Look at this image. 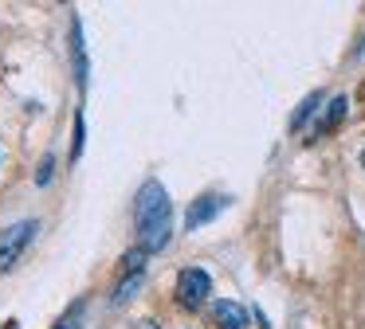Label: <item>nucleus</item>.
Here are the masks:
<instances>
[{"label": "nucleus", "mask_w": 365, "mask_h": 329, "mask_svg": "<svg viewBox=\"0 0 365 329\" xmlns=\"http://www.w3.org/2000/svg\"><path fill=\"white\" fill-rule=\"evenodd\" d=\"M346 110H349V98H346V94L330 98V110H326V114L318 118V125H314V137H326L330 130H338V122L346 118Z\"/></svg>", "instance_id": "7"}, {"label": "nucleus", "mask_w": 365, "mask_h": 329, "mask_svg": "<svg viewBox=\"0 0 365 329\" xmlns=\"http://www.w3.org/2000/svg\"><path fill=\"white\" fill-rule=\"evenodd\" d=\"M71 55H75V83H79V90H87V47H83L79 20H71Z\"/></svg>", "instance_id": "6"}, {"label": "nucleus", "mask_w": 365, "mask_h": 329, "mask_svg": "<svg viewBox=\"0 0 365 329\" xmlns=\"http://www.w3.org/2000/svg\"><path fill=\"white\" fill-rule=\"evenodd\" d=\"M224 208H228V196H216V192L200 196V200H192V208L185 212V227H189V231H197L200 224H208V219H216Z\"/></svg>", "instance_id": "4"}, {"label": "nucleus", "mask_w": 365, "mask_h": 329, "mask_svg": "<svg viewBox=\"0 0 365 329\" xmlns=\"http://www.w3.org/2000/svg\"><path fill=\"white\" fill-rule=\"evenodd\" d=\"M322 98H326V94H322V90H314V94H307V98H302V106H299V110H294V118H291V130H302V125H307V118H310V114H314V110H318V106H322Z\"/></svg>", "instance_id": "8"}, {"label": "nucleus", "mask_w": 365, "mask_h": 329, "mask_svg": "<svg viewBox=\"0 0 365 329\" xmlns=\"http://www.w3.org/2000/svg\"><path fill=\"white\" fill-rule=\"evenodd\" d=\"M134 329H161V325H158V321H150V318H145V321H138Z\"/></svg>", "instance_id": "13"}, {"label": "nucleus", "mask_w": 365, "mask_h": 329, "mask_svg": "<svg viewBox=\"0 0 365 329\" xmlns=\"http://www.w3.org/2000/svg\"><path fill=\"white\" fill-rule=\"evenodd\" d=\"M134 227H138V247L145 255L169 247V231H173V204L161 180H145L134 196Z\"/></svg>", "instance_id": "1"}, {"label": "nucleus", "mask_w": 365, "mask_h": 329, "mask_svg": "<svg viewBox=\"0 0 365 329\" xmlns=\"http://www.w3.org/2000/svg\"><path fill=\"white\" fill-rule=\"evenodd\" d=\"M83 313H87V298L71 302V310H67L63 318L56 321V329H83Z\"/></svg>", "instance_id": "9"}, {"label": "nucleus", "mask_w": 365, "mask_h": 329, "mask_svg": "<svg viewBox=\"0 0 365 329\" xmlns=\"http://www.w3.org/2000/svg\"><path fill=\"white\" fill-rule=\"evenodd\" d=\"M36 231H40L36 219H20V224H12L9 231L0 235V274H9L12 266L20 263V255H24L28 243L36 239Z\"/></svg>", "instance_id": "2"}, {"label": "nucleus", "mask_w": 365, "mask_h": 329, "mask_svg": "<svg viewBox=\"0 0 365 329\" xmlns=\"http://www.w3.org/2000/svg\"><path fill=\"white\" fill-rule=\"evenodd\" d=\"M142 278H145V274H142V271H130V274H126V278H122V282H118V290H114V302H118V306H122V302H126V298H130V294H134V290H138V286H142Z\"/></svg>", "instance_id": "10"}, {"label": "nucleus", "mask_w": 365, "mask_h": 329, "mask_svg": "<svg viewBox=\"0 0 365 329\" xmlns=\"http://www.w3.org/2000/svg\"><path fill=\"white\" fill-rule=\"evenodd\" d=\"M51 169H56V157L48 153V157L40 161V172H36V184H40V188H43V184H51Z\"/></svg>", "instance_id": "11"}, {"label": "nucleus", "mask_w": 365, "mask_h": 329, "mask_svg": "<svg viewBox=\"0 0 365 329\" xmlns=\"http://www.w3.org/2000/svg\"><path fill=\"white\" fill-rule=\"evenodd\" d=\"M361 169H365V149H361Z\"/></svg>", "instance_id": "14"}, {"label": "nucleus", "mask_w": 365, "mask_h": 329, "mask_svg": "<svg viewBox=\"0 0 365 329\" xmlns=\"http://www.w3.org/2000/svg\"><path fill=\"white\" fill-rule=\"evenodd\" d=\"M212 321L216 329H247V310L240 302H232V298H220L212 306Z\"/></svg>", "instance_id": "5"}, {"label": "nucleus", "mask_w": 365, "mask_h": 329, "mask_svg": "<svg viewBox=\"0 0 365 329\" xmlns=\"http://www.w3.org/2000/svg\"><path fill=\"white\" fill-rule=\"evenodd\" d=\"M208 294H212V278H208V271H200V266H185V271L177 274V302H181L185 310H200V306L208 302Z\"/></svg>", "instance_id": "3"}, {"label": "nucleus", "mask_w": 365, "mask_h": 329, "mask_svg": "<svg viewBox=\"0 0 365 329\" xmlns=\"http://www.w3.org/2000/svg\"><path fill=\"white\" fill-rule=\"evenodd\" d=\"M83 153V114H75V157Z\"/></svg>", "instance_id": "12"}]
</instances>
